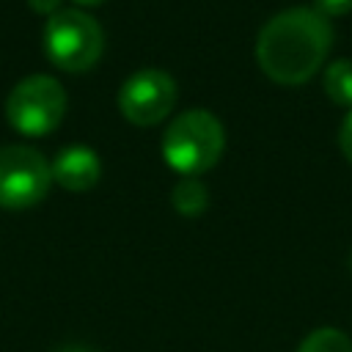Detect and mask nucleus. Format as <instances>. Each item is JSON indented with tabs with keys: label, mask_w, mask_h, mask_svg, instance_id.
I'll return each instance as SVG.
<instances>
[{
	"label": "nucleus",
	"mask_w": 352,
	"mask_h": 352,
	"mask_svg": "<svg viewBox=\"0 0 352 352\" xmlns=\"http://www.w3.org/2000/svg\"><path fill=\"white\" fill-rule=\"evenodd\" d=\"M322 88L333 104L352 110V60L336 58L322 72Z\"/></svg>",
	"instance_id": "nucleus-8"
},
{
	"label": "nucleus",
	"mask_w": 352,
	"mask_h": 352,
	"mask_svg": "<svg viewBox=\"0 0 352 352\" xmlns=\"http://www.w3.org/2000/svg\"><path fill=\"white\" fill-rule=\"evenodd\" d=\"M338 146H341V154L346 157V162H352V110H346V116H344V121H341Z\"/></svg>",
	"instance_id": "nucleus-12"
},
{
	"label": "nucleus",
	"mask_w": 352,
	"mask_h": 352,
	"mask_svg": "<svg viewBox=\"0 0 352 352\" xmlns=\"http://www.w3.org/2000/svg\"><path fill=\"white\" fill-rule=\"evenodd\" d=\"M52 187V165L33 146H3L0 148V206L30 209L47 198Z\"/></svg>",
	"instance_id": "nucleus-5"
},
{
	"label": "nucleus",
	"mask_w": 352,
	"mask_h": 352,
	"mask_svg": "<svg viewBox=\"0 0 352 352\" xmlns=\"http://www.w3.org/2000/svg\"><path fill=\"white\" fill-rule=\"evenodd\" d=\"M52 165V179L63 187V190H72V192H85L91 190L99 176H102V160L94 148L88 146H66Z\"/></svg>",
	"instance_id": "nucleus-7"
},
{
	"label": "nucleus",
	"mask_w": 352,
	"mask_h": 352,
	"mask_svg": "<svg viewBox=\"0 0 352 352\" xmlns=\"http://www.w3.org/2000/svg\"><path fill=\"white\" fill-rule=\"evenodd\" d=\"M349 270H352V256H349Z\"/></svg>",
	"instance_id": "nucleus-15"
},
{
	"label": "nucleus",
	"mask_w": 352,
	"mask_h": 352,
	"mask_svg": "<svg viewBox=\"0 0 352 352\" xmlns=\"http://www.w3.org/2000/svg\"><path fill=\"white\" fill-rule=\"evenodd\" d=\"M179 88L162 69H140L129 74L118 91V110L135 126H154L165 121L176 104Z\"/></svg>",
	"instance_id": "nucleus-6"
},
{
	"label": "nucleus",
	"mask_w": 352,
	"mask_h": 352,
	"mask_svg": "<svg viewBox=\"0 0 352 352\" xmlns=\"http://www.w3.org/2000/svg\"><path fill=\"white\" fill-rule=\"evenodd\" d=\"M28 6L44 16H52L55 11H60V0H28Z\"/></svg>",
	"instance_id": "nucleus-13"
},
{
	"label": "nucleus",
	"mask_w": 352,
	"mask_h": 352,
	"mask_svg": "<svg viewBox=\"0 0 352 352\" xmlns=\"http://www.w3.org/2000/svg\"><path fill=\"white\" fill-rule=\"evenodd\" d=\"M333 47V28L314 6H294L270 16L256 36V63L278 85H302Z\"/></svg>",
	"instance_id": "nucleus-1"
},
{
	"label": "nucleus",
	"mask_w": 352,
	"mask_h": 352,
	"mask_svg": "<svg viewBox=\"0 0 352 352\" xmlns=\"http://www.w3.org/2000/svg\"><path fill=\"white\" fill-rule=\"evenodd\" d=\"M66 113V91L50 74H30L19 80L6 99L8 124L30 138L50 135L58 129Z\"/></svg>",
	"instance_id": "nucleus-4"
},
{
	"label": "nucleus",
	"mask_w": 352,
	"mask_h": 352,
	"mask_svg": "<svg viewBox=\"0 0 352 352\" xmlns=\"http://www.w3.org/2000/svg\"><path fill=\"white\" fill-rule=\"evenodd\" d=\"M314 8L319 14H324L327 19L330 16H344L352 11V0H314Z\"/></svg>",
	"instance_id": "nucleus-11"
},
{
	"label": "nucleus",
	"mask_w": 352,
	"mask_h": 352,
	"mask_svg": "<svg viewBox=\"0 0 352 352\" xmlns=\"http://www.w3.org/2000/svg\"><path fill=\"white\" fill-rule=\"evenodd\" d=\"M104 50L99 22L80 8H60L44 22V52L63 72H88Z\"/></svg>",
	"instance_id": "nucleus-3"
},
{
	"label": "nucleus",
	"mask_w": 352,
	"mask_h": 352,
	"mask_svg": "<svg viewBox=\"0 0 352 352\" xmlns=\"http://www.w3.org/2000/svg\"><path fill=\"white\" fill-rule=\"evenodd\" d=\"M80 6H96V3H104V0H77Z\"/></svg>",
	"instance_id": "nucleus-14"
},
{
	"label": "nucleus",
	"mask_w": 352,
	"mask_h": 352,
	"mask_svg": "<svg viewBox=\"0 0 352 352\" xmlns=\"http://www.w3.org/2000/svg\"><path fill=\"white\" fill-rule=\"evenodd\" d=\"M170 206L184 217H198L209 206V192L198 176H184L170 192Z\"/></svg>",
	"instance_id": "nucleus-9"
},
{
	"label": "nucleus",
	"mask_w": 352,
	"mask_h": 352,
	"mask_svg": "<svg viewBox=\"0 0 352 352\" xmlns=\"http://www.w3.org/2000/svg\"><path fill=\"white\" fill-rule=\"evenodd\" d=\"M226 148V129L209 110L179 113L162 135V157L182 176H201L214 168Z\"/></svg>",
	"instance_id": "nucleus-2"
},
{
	"label": "nucleus",
	"mask_w": 352,
	"mask_h": 352,
	"mask_svg": "<svg viewBox=\"0 0 352 352\" xmlns=\"http://www.w3.org/2000/svg\"><path fill=\"white\" fill-rule=\"evenodd\" d=\"M297 352H352V341L338 327H316L300 341Z\"/></svg>",
	"instance_id": "nucleus-10"
}]
</instances>
